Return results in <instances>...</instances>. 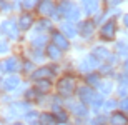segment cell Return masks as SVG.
Segmentation results:
<instances>
[{
    "mask_svg": "<svg viewBox=\"0 0 128 125\" xmlns=\"http://www.w3.org/2000/svg\"><path fill=\"white\" fill-rule=\"evenodd\" d=\"M57 90H58V93H62V95H70V93H73V90H75V80L72 77H62L57 83Z\"/></svg>",
    "mask_w": 128,
    "mask_h": 125,
    "instance_id": "cell-1",
    "label": "cell"
},
{
    "mask_svg": "<svg viewBox=\"0 0 128 125\" xmlns=\"http://www.w3.org/2000/svg\"><path fill=\"white\" fill-rule=\"evenodd\" d=\"M115 34H116V24L113 20L105 22L102 25V29H100V39H103V40H113Z\"/></svg>",
    "mask_w": 128,
    "mask_h": 125,
    "instance_id": "cell-2",
    "label": "cell"
},
{
    "mask_svg": "<svg viewBox=\"0 0 128 125\" xmlns=\"http://www.w3.org/2000/svg\"><path fill=\"white\" fill-rule=\"evenodd\" d=\"M28 110H30V105L27 102H17V103H12L8 107L7 115L8 117H20V115H25Z\"/></svg>",
    "mask_w": 128,
    "mask_h": 125,
    "instance_id": "cell-3",
    "label": "cell"
},
{
    "mask_svg": "<svg viewBox=\"0 0 128 125\" xmlns=\"http://www.w3.org/2000/svg\"><path fill=\"white\" fill-rule=\"evenodd\" d=\"M0 30H2L4 35H7V37H10V39H17V37H18V25L15 24V22H12V20L2 22Z\"/></svg>",
    "mask_w": 128,
    "mask_h": 125,
    "instance_id": "cell-4",
    "label": "cell"
},
{
    "mask_svg": "<svg viewBox=\"0 0 128 125\" xmlns=\"http://www.w3.org/2000/svg\"><path fill=\"white\" fill-rule=\"evenodd\" d=\"M20 68V63H18V60L15 57H10V58H7V60H4V62L0 63V70L2 72H17Z\"/></svg>",
    "mask_w": 128,
    "mask_h": 125,
    "instance_id": "cell-5",
    "label": "cell"
},
{
    "mask_svg": "<svg viewBox=\"0 0 128 125\" xmlns=\"http://www.w3.org/2000/svg\"><path fill=\"white\" fill-rule=\"evenodd\" d=\"M96 67H98V60H96L93 55L85 57L83 60H82V63H80V70L82 72H92V70H95Z\"/></svg>",
    "mask_w": 128,
    "mask_h": 125,
    "instance_id": "cell-6",
    "label": "cell"
},
{
    "mask_svg": "<svg viewBox=\"0 0 128 125\" xmlns=\"http://www.w3.org/2000/svg\"><path fill=\"white\" fill-rule=\"evenodd\" d=\"M18 83H20V78L17 77V75H12V77H7L2 82V88H4L5 92H14L17 87H18Z\"/></svg>",
    "mask_w": 128,
    "mask_h": 125,
    "instance_id": "cell-7",
    "label": "cell"
},
{
    "mask_svg": "<svg viewBox=\"0 0 128 125\" xmlns=\"http://www.w3.org/2000/svg\"><path fill=\"white\" fill-rule=\"evenodd\" d=\"M78 97H80L82 103H92L93 97H95V92L88 87H82V88H78Z\"/></svg>",
    "mask_w": 128,
    "mask_h": 125,
    "instance_id": "cell-8",
    "label": "cell"
},
{
    "mask_svg": "<svg viewBox=\"0 0 128 125\" xmlns=\"http://www.w3.org/2000/svg\"><path fill=\"white\" fill-rule=\"evenodd\" d=\"M53 43H55L60 50H68V48H70V43H68L66 37L63 34H60V32H55V34H53Z\"/></svg>",
    "mask_w": 128,
    "mask_h": 125,
    "instance_id": "cell-9",
    "label": "cell"
},
{
    "mask_svg": "<svg viewBox=\"0 0 128 125\" xmlns=\"http://www.w3.org/2000/svg\"><path fill=\"white\" fill-rule=\"evenodd\" d=\"M50 77H53V70L48 67H42L32 73L33 80H43V78H50Z\"/></svg>",
    "mask_w": 128,
    "mask_h": 125,
    "instance_id": "cell-10",
    "label": "cell"
},
{
    "mask_svg": "<svg viewBox=\"0 0 128 125\" xmlns=\"http://www.w3.org/2000/svg\"><path fill=\"white\" fill-rule=\"evenodd\" d=\"M82 5H83L85 14L92 15V14H95V12H98L100 2H98V0H82Z\"/></svg>",
    "mask_w": 128,
    "mask_h": 125,
    "instance_id": "cell-11",
    "label": "cell"
},
{
    "mask_svg": "<svg viewBox=\"0 0 128 125\" xmlns=\"http://www.w3.org/2000/svg\"><path fill=\"white\" fill-rule=\"evenodd\" d=\"M53 10H55V4L53 0H42L40 5H38V12L43 15H52Z\"/></svg>",
    "mask_w": 128,
    "mask_h": 125,
    "instance_id": "cell-12",
    "label": "cell"
},
{
    "mask_svg": "<svg viewBox=\"0 0 128 125\" xmlns=\"http://www.w3.org/2000/svg\"><path fill=\"white\" fill-rule=\"evenodd\" d=\"M80 32H82V37H83V39H90L92 35H93V32H95L93 22H83V24L80 25Z\"/></svg>",
    "mask_w": 128,
    "mask_h": 125,
    "instance_id": "cell-13",
    "label": "cell"
},
{
    "mask_svg": "<svg viewBox=\"0 0 128 125\" xmlns=\"http://www.w3.org/2000/svg\"><path fill=\"white\" fill-rule=\"evenodd\" d=\"M32 24H33V19H32V15H30V14L20 15V19H18V29L28 30L30 27H32Z\"/></svg>",
    "mask_w": 128,
    "mask_h": 125,
    "instance_id": "cell-14",
    "label": "cell"
},
{
    "mask_svg": "<svg viewBox=\"0 0 128 125\" xmlns=\"http://www.w3.org/2000/svg\"><path fill=\"white\" fill-rule=\"evenodd\" d=\"M93 57L96 60H108L112 55H110V50H106L105 47H95L93 48Z\"/></svg>",
    "mask_w": 128,
    "mask_h": 125,
    "instance_id": "cell-15",
    "label": "cell"
},
{
    "mask_svg": "<svg viewBox=\"0 0 128 125\" xmlns=\"http://www.w3.org/2000/svg\"><path fill=\"white\" fill-rule=\"evenodd\" d=\"M98 90L102 95H108L110 92L113 90V82L110 80V78H106V80H102V82L98 83Z\"/></svg>",
    "mask_w": 128,
    "mask_h": 125,
    "instance_id": "cell-16",
    "label": "cell"
},
{
    "mask_svg": "<svg viewBox=\"0 0 128 125\" xmlns=\"http://www.w3.org/2000/svg\"><path fill=\"white\" fill-rule=\"evenodd\" d=\"M70 110L73 112L76 117H85L86 115V107H85V103H82V102H78V103H72Z\"/></svg>",
    "mask_w": 128,
    "mask_h": 125,
    "instance_id": "cell-17",
    "label": "cell"
},
{
    "mask_svg": "<svg viewBox=\"0 0 128 125\" xmlns=\"http://www.w3.org/2000/svg\"><path fill=\"white\" fill-rule=\"evenodd\" d=\"M60 29H62V32L65 34L66 39H75V37H76V29L72 24H62V25H60Z\"/></svg>",
    "mask_w": 128,
    "mask_h": 125,
    "instance_id": "cell-18",
    "label": "cell"
},
{
    "mask_svg": "<svg viewBox=\"0 0 128 125\" xmlns=\"http://www.w3.org/2000/svg\"><path fill=\"white\" fill-rule=\"evenodd\" d=\"M47 55L52 58V60H60V57H62V50L53 43V45H48L47 47Z\"/></svg>",
    "mask_w": 128,
    "mask_h": 125,
    "instance_id": "cell-19",
    "label": "cell"
},
{
    "mask_svg": "<svg viewBox=\"0 0 128 125\" xmlns=\"http://www.w3.org/2000/svg\"><path fill=\"white\" fill-rule=\"evenodd\" d=\"M110 123H112V125H126L128 118L123 115V113L116 112V113H113V115L110 117Z\"/></svg>",
    "mask_w": 128,
    "mask_h": 125,
    "instance_id": "cell-20",
    "label": "cell"
},
{
    "mask_svg": "<svg viewBox=\"0 0 128 125\" xmlns=\"http://www.w3.org/2000/svg\"><path fill=\"white\" fill-rule=\"evenodd\" d=\"M65 17H66L68 20H72V22H76V20L80 19V10H78L75 5L72 4V5H70V9L65 12Z\"/></svg>",
    "mask_w": 128,
    "mask_h": 125,
    "instance_id": "cell-21",
    "label": "cell"
},
{
    "mask_svg": "<svg viewBox=\"0 0 128 125\" xmlns=\"http://www.w3.org/2000/svg\"><path fill=\"white\" fill-rule=\"evenodd\" d=\"M40 122H42V125H55L57 123V117L52 115V113H43L40 117Z\"/></svg>",
    "mask_w": 128,
    "mask_h": 125,
    "instance_id": "cell-22",
    "label": "cell"
},
{
    "mask_svg": "<svg viewBox=\"0 0 128 125\" xmlns=\"http://www.w3.org/2000/svg\"><path fill=\"white\" fill-rule=\"evenodd\" d=\"M47 43V35H37V37H32V45L33 47H43Z\"/></svg>",
    "mask_w": 128,
    "mask_h": 125,
    "instance_id": "cell-23",
    "label": "cell"
},
{
    "mask_svg": "<svg viewBox=\"0 0 128 125\" xmlns=\"http://www.w3.org/2000/svg\"><path fill=\"white\" fill-rule=\"evenodd\" d=\"M85 80H86L88 83H90V85H95V87H98V83L102 82V80H100V77L96 75V73H90V75H88V77H86Z\"/></svg>",
    "mask_w": 128,
    "mask_h": 125,
    "instance_id": "cell-24",
    "label": "cell"
},
{
    "mask_svg": "<svg viewBox=\"0 0 128 125\" xmlns=\"http://www.w3.org/2000/svg\"><path fill=\"white\" fill-rule=\"evenodd\" d=\"M37 88H38V92H48V88H50V82H48L47 78H45V80H38Z\"/></svg>",
    "mask_w": 128,
    "mask_h": 125,
    "instance_id": "cell-25",
    "label": "cell"
},
{
    "mask_svg": "<svg viewBox=\"0 0 128 125\" xmlns=\"http://www.w3.org/2000/svg\"><path fill=\"white\" fill-rule=\"evenodd\" d=\"M116 50H118V53H128V42L126 40L118 42L116 43Z\"/></svg>",
    "mask_w": 128,
    "mask_h": 125,
    "instance_id": "cell-26",
    "label": "cell"
},
{
    "mask_svg": "<svg viewBox=\"0 0 128 125\" xmlns=\"http://www.w3.org/2000/svg\"><path fill=\"white\" fill-rule=\"evenodd\" d=\"M55 117H57V122H60V123H65V122L68 120V115H66V112H63V110H57Z\"/></svg>",
    "mask_w": 128,
    "mask_h": 125,
    "instance_id": "cell-27",
    "label": "cell"
},
{
    "mask_svg": "<svg viewBox=\"0 0 128 125\" xmlns=\"http://www.w3.org/2000/svg\"><path fill=\"white\" fill-rule=\"evenodd\" d=\"M37 118H38V113H37V112H27V113H25V120H27V122L35 123V122H37Z\"/></svg>",
    "mask_w": 128,
    "mask_h": 125,
    "instance_id": "cell-28",
    "label": "cell"
},
{
    "mask_svg": "<svg viewBox=\"0 0 128 125\" xmlns=\"http://www.w3.org/2000/svg\"><path fill=\"white\" fill-rule=\"evenodd\" d=\"M22 2H24V7L25 9H33V7H35V5L38 4V0H22Z\"/></svg>",
    "mask_w": 128,
    "mask_h": 125,
    "instance_id": "cell-29",
    "label": "cell"
},
{
    "mask_svg": "<svg viewBox=\"0 0 128 125\" xmlns=\"http://www.w3.org/2000/svg\"><path fill=\"white\" fill-rule=\"evenodd\" d=\"M5 52H8V45H7V42L0 40V53H5Z\"/></svg>",
    "mask_w": 128,
    "mask_h": 125,
    "instance_id": "cell-30",
    "label": "cell"
},
{
    "mask_svg": "<svg viewBox=\"0 0 128 125\" xmlns=\"http://www.w3.org/2000/svg\"><path fill=\"white\" fill-rule=\"evenodd\" d=\"M40 29H50L52 25H50V22L48 20H40V25H38Z\"/></svg>",
    "mask_w": 128,
    "mask_h": 125,
    "instance_id": "cell-31",
    "label": "cell"
},
{
    "mask_svg": "<svg viewBox=\"0 0 128 125\" xmlns=\"http://www.w3.org/2000/svg\"><path fill=\"white\" fill-rule=\"evenodd\" d=\"M115 103H116L115 100H108V102H106V105H105V108H106V110H110V108H115Z\"/></svg>",
    "mask_w": 128,
    "mask_h": 125,
    "instance_id": "cell-32",
    "label": "cell"
},
{
    "mask_svg": "<svg viewBox=\"0 0 128 125\" xmlns=\"http://www.w3.org/2000/svg\"><path fill=\"white\" fill-rule=\"evenodd\" d=\"M120 107H122L123 110H128V98H123V100H122V103H120Z\"/></svg>",
    "mask_w": 128,
    "mask_h": 125,
    "instance_id": "cell-33",
    "label": "cell"
},
{
    "mask_svg": "<svg viewBox=\"0 0 128 125\" xmlns=\"http://www.w3.org/2000/svg\"><path fill=\"white\" fill-rule=\"evenodd\" d=\"M32 57L35 58V60H40V58H42V53H40V52H35V53H33L32 52Z\"/></svg>",
    "mask_w": 128,
    "mask_h": 125,
    "instance_id": "cell-34",
    "label": "cell"
},
{
    "mask_svg": "<svg viewBox=\"0 0 128 125\" xmlns=\"http://www.w3.org/2000/svg\"><path fill=\"white\" fill-rule=\"evenodd\" d=\"M123 70H125V72L128 73V57L125 58V62H123Z\"/></svg>",
    "mask_w": 128,
    "mask_h": 125,
    "instance_id": "cell-35",
    "label": "cell"
},
{
    "mask_svg": "<svg viewBox=\"0 0 128 125\" xmlns=\"http://www.w3.org/2000/svg\"><path fill=\"white\" fill-rule=\"evenodd\" d=\"M123 24H125V27L128 29V14H126V15H123Z\"/></svg>",
    "mask_w": 128,
    "mask_h": 125,
    "instance_id": "cell-36",
    "label": "cell"
},
{
    "mask_svg": "<svg viewBox=\"0 0 128 125\" xmlns=\"http://www.w3.org/2000/svg\"><path fill=\"white\" fill-rule=\"evenodd\" d=\"M12 125H24V123H20V122H15V123H12Z\"/></svg>",
    "mask_w": 128,
    "mask_h": 125,
    "instance_id": "cell-37",
    "label": "cell"
},
{
    "mask_svg": "<svg viewBox=\"0 0 128 125\" xmlns=\"http://www.w3.org/2000/svg\"><path fill=\"white\" fill-rule=\"evenodd\" d=\"M112 2H113V4H116V2H120V0H112Z\"/></svg>",
    "mask_w": 128,
    "mask_h": 125,
    "instance_id": "cell-38",
    "label": "cell"
},
{
    "mask_svg": "<svg viewBox=\"0 0 128 125\" xmlns=\"http://www.w3.org/2000/svg\"><path fill=\"white\" fill-rule=\"evenodd\" d=\"M0 125H4V123H2V120H0Z\"/></svg>",
    "mask_w": 128,
    "mask_h": 125,
    "instance_id": "cell-39",
    "label": "cell"
},
{
    "mask_svg": "<svg viewBox=\"0 0 128 125\" xmlns=\"http://www.w3.org/2000/svg\"><path fill=\"white\" fill-rule=\"evenodd\" d=\"M62 125H65V123H62Z\"/></svg>",
    "mask_w": 128,
    "mask_h": 125,
    "instance_id": "cell-40",
    "label": "cell"
}]
</instances>
